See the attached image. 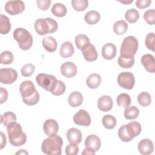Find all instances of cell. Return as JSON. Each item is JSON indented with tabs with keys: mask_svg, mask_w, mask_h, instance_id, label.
Returning <instances> with one entry per match:
<instances>
[{
	"mask_svg": "<svg viewBox=\"0 0 155 155\" xmlns=\"http://www.w3.org/2000/svg\"><path fill=\"white\" fill-rule=\"evenodd\" d=\"M1 63L4 65L11 64L13 61L14 56L13 53L10 51H4L1 53Z\"/></svg>",
	"mask_w": 155,
	"mask_h": 155,
	"instance_id": "39",
	"label": "cell"
},
{
	"mask_svg": "<svg viewBox=\"0 0 155 155\" xmlns=\"http://www.w3.org/2000/svg\"><path fill=\"white\" fill-rule=\"evenodd\" d=\"M143 19L149 25H154L155 23V10L154 8L147 10L143 14Z\"/></svg>",
	"mask_w": 155,
	"mask_h": 155,
	"instance_id": "41",
	"label": "cell"
},
{
	"mask_svg": "<svg viewBox=\"0 0 155 155\" xmlns=\"http://www.w3.org/2000/svg\"><path fill=\"white\" fill-rule=\"evenodd\" d=\"M61 74L67 78H71L77 74V67L72 62H65L61 65Z\"/></svg>",
	"mask_w": 155,
	"mask_h": 155,
	"instance_id": "13",
	"label": "cell"
},
{
	"mask_svg": "<svg viewBox=\"0 0 155 155\" xmlns=\"http://www.w3.org/2000/svg\"><path fill=\"white\" fill-rule=\"evenodd\" d=\"M18 78V73L16 70L8 68L0 70V82L4 84H12Z\"/></svg>",
	"mask_w": 155,
	"mask_h": 155,
	"instance_id": "8",
	"label": "cell"
},
{
	"mask_svg": "<svg viewBox=\"0 0 155 155\" xmlns=\"http://www.w3.org/2000/svg\"><path fill=\"white\" fill-rule=\"evenodd\" d=\"M37 84L46 91L51 92L56 87L58 80L56 77L51 74L40 73L36 77Z\"/></svg>",
	"mask_w": 155,
	"mask_h": 155,
	"instance_id": "6",
	"label": "cell"
},
{
	"mask_svg": "<svg viewBox=\"0 0 155 155\" xmlns=\"http://www.w3.org/2000/svg\"><path fill=\"white\" fill-rule=\"evenodd\" d=\"M1 25H0V32L2 35L7 34L11 30V24L9 18L4 15L3 14L1 15L0 17Z\"/></svg>",
	"mask_w": 155,
	"mask_h": 155,
	"instance_id": "29",
	"label": "cell"
},
{
	"mask_svg": "<svg viewBox=\"0 0 155 155\" xmlns=\"http://www.w3.org/2000/svg\"><path fill=\"white\" fill-rule=\"evenodd\" d=\"M34 27L38 35L43 36L55 32L58 28V24L54 19L51 18H39L35 21Z\"/></svg>",
	"mask_w": 155,
	"mask_h": 155,
	"instance_id": "3",
	"label": "cell"
},
{
	"mask_svg": "<svg viewBox=\"0 0 155 155\" xmlns=\"http://www.w3.org/2000/svg\"><path fill=\"white\" fill-rule=\"evenodd\" d=\"M102 57L107 60L113 59L116 54V47L111 42L105 44L102 48Z\"/></svg>",
	"mask_w": 155,
	"mask_h": 155,
	"instance_id": "19",
	"label": "cell"
},
{
	"mask_svg": "<svg viewBox=\"0 0 155 155\" xmlns=\"http://www.w3.org/2000/svg\"><path fill=\"white\" fill-rule=\"evenodd\" d=\"M7 131L10 143L14 147L23 145L27 141V136L22 131L21 125L16 122H13L7 127Z\"/></svg>",
	"mask_w": 155,
	"mask_h": 155,
	"instance_id": "1",
	"label": "cell"
},
{
	"mask_svg": "<svg viewBox=\"0 0 155 155\" xmlns=\"http://www.w3.org/2000/svg\"><path fill=\"white\" fill-rule=\"evenodd\" d=\"M154 41H155L154 33H148L145 38V44L147 48L152 51H154Z\"/></svg>",
	"mask_w": 155,
	"mask_h": 155,
	"instance_id": "42",
	"label": "cell"
},
{
	"mask_svg": "<svg viewBox=\"0 0 155 155\" xmlns=\"http://www.w3.org/2000/svg\"><path fill=\"white\" fill-rule=\"evenodd\" d=\"M95 151L94 150H93L92 149L88 148H85L83 151L82 152V154H90V155H94L95 154Z\"/></svg>",
	"mask_w": 155,
	"mask_h": 155,
	"instance_id": "50",
	"label": "cell"
},
{
	"mask_svg": "<svg viewBox=\"0 0 155 155\" xmlns=\"http://www.w3.org/2000/svg\"><path fill=\"white\" fill-rule=\"evenodd\" d=\"M102 122L104 127L108 130L113 129L117 124L116 119L115 117L110 114L105 115L102 117Z\"/></svg>",
	"mask_w": 155,
	"mask_h": 155,
	"instance_id": "33",
	"label": "cell"
},
{
	"mask_svg": "<svg viewBox=\"0 0 155 155\" xmlns=\"http://www.w3.org/2000/svg\"><path fill=\"white\" fill-rule=\"evenodd\" d=\"M19 91L22 98H25L33 95L36 90L33 82L30 80H27L21 84Z\"/></svg>",
	"mask_w": 155,
	"mask_h": 155,
	"instance_id": "11",
	"label": "cell"
},
{
	"mask_svg": "<svg viewBox=\"0 0 155 155\" xmlns=\"http://www.w3.org/2000/svg\"><path fill=\"white\" fill-rule=\"evenodd\" d=\"M37 6L41 10H47L50 6V0H38L36 1Z\"/></svg>",
	"mask_w": 155,
	"mask_h": 155,
	"instance_id": "46",
	"label": "cell"
},
{
	"mask_svg": "<svg viewBox=\"0 0 155 155\" xmlns=\"http://www.w3.org/2000/svg\"><path fill=\"white\" fill-rule=\"evenodd\" d=\"M101 142L98 136L95 134H90L88 136L85 140V148L92 149L95 152L97 151L101 148Z\"/></svg>",
	"mask_w": 155,
	"mask_h": 155,
	"instance_id": "18",
	"label": "cell"
},
{
	"mask_svg": "<svg viewBox=\"0 0 155 155\" xmlns=\"http://www.w3.org/2000/svg\"><path fill=\"white\" fill-rule=\"evenodd\" d=\"M116 102L118 106L122 107L125 108L130 105L131 99L129 94L127 93H121L117 96Z\"/></svg>",
	"mask_w": 155,
	"mask_h": 155,
	"instance_id": "34",
	"label": "cell"
},
{
	"mask_svg": "<svg viewBox=\"0 0 155 155\" xmlns=\"http://www.w3.org/2000/svg\"><path fill=\"white\" fill-rule=\"evenodd\" d=\"M7 13L11 15H16L25 10V4L22 1H8L4 7Z\"/></svg>",
	"mask_w": 155,
	"mask_h": 155,
	"instance_id": "9",
	"label": "cell"
},
{
	"mask_svg": "<svg viewBox=\"0 0 155 155\" xmlns=\"http://www.w3.org/2000/svg\"><path fill=\"white\" fill-rule=\"evenodd\" d=\"M124 114L126 119L133 120L139 116V110L135 106H128L125 108Z\"/></svg>",
	"mask_w": 155,
	"mask_h": 155,
	"instance_id": "31",
	"label": "cell"
},
{
	"mask_svg": "<svg viewBox=\"0 0 155 155\" xmlns=\"http://www.w3.org/2000/svg\"><path fill=\"white\" fill-rule=\"evenodd\" d=\"M65 151L67 155H76L79 153V147L76 144L70 143L65 147Z\"/></svg>",
	"mask_w": 155,
	"mask_h": 155,
	"instance_id": "45",
	"label": "cell"
},
{
	"mask_svg": "<svg viewBox=\"0 0 155 155\" xmlns=\"http://www.w3.org/2000/svg\"><path fill=\"white\" fill-rule=\"evenodd\" d=\"M65 89L66 87L65 84L61 81H58L56 88L51 93L54 96H60L65 93Z\"/></svg>",
	"mask_w": 155,
	"mask_h": 155,
	"instance_id": "44",
	"label": "cell"
},
{
	"mask_svg": "<svg viewBox=\"0 0 155 155\" xmlns=\"http://www.w3.org/2000/svg\"><path fill=\"white\" fill-rule=\"evenodd\" d=\"M74 42L77 48L80 50H82L85 46L90 44V39L88 36L84 34L78 35L75 37Z\"/></svg>",
	"mask_w": 155,
	"mask_h": 155,
	"instance_id": "30",
	"label": "cell"
},
{
	"mask_svg": "<svg viewBox=\"0 0 155 155\" xmlns=\"http://www.w3.org/2000/svg\"><path fill=\"white\" fill-rule=\"evenodd\" d=\"M63 140L58 135L48 136L44 139L41 145L42 151L48 155H61Z\"/></svg>",
	"mask_w": 155,
	"mask_h": 155,
	"instance_id": "2",
	"label": "cell"
},
{
	"mask_svg": "<svg viewBox=\"0 0 155 155\" xmlns=\"http://www.w3.org/2000/svg\"><path fill=\"white\" fill-rule=\"evenodd\" d=\"M82 53L84 59L88 62H93L97 59L98 54L95 47L91 44H88L82 50Z\"/></svg>",
	"mask_w": 155,
	"mask_h": 155,
	"instance_id": "15",
	"label": "cell"
},
{
	"mask_svg": "<svg viewBox=\"0 0 155 155\" xmlns=\"http://www.w3.org/2000/svg\"><path fill=\"white\" fill-rule=\"evenodd\" d=\"M128 29V24L124 20L116 21L113 25V31L117 35H124Z\"/></svg>",
	"mask_w": 155,
	"mask_h": 155,
	"instance_id": "32",
	"label": "cell"
},
{
	"mask_svg": "<svg viewBox=\"0 0 155 155\" xmlns=\"http://www.w3.org/2000/svg\"><path fill=\"white\" fill-rule=\"evenodd\" d=\"M42 44L44 48L48 52L52 53L57 48V42L52 36H46L42 39Z\"/></svg>",
	"mask_w": 155,
	"mask_h": 155,
	"instance_id": "23",
	"label": "cell"
},
{
	"mask_svg": "<svg viewBox=\"0 0 155 155\" xmlns=\"http://www.w3.org/2000/svg\"><path fill=\"white\" fill-rule=\"evenodd\" d=\"M0 93H1L0 103L3 104L8 99V91L5 88H4L3 87H1L0 88Z\"/></svg>",
	"mask_w": 155,
	"mask_h": 155,
	"instance_id": "48",
	"label": "cell"
},
{
	"mask_svg": "<svg viewBox=\"0 0 155 155\" xmlns=\"http://www.w3.org/2000/svg\"><path fill=\"white\" fill-rule=\"evenodd\" d=\"M59 130V124L56 120L53 119H47L43 125L44 133L48 136L56 135Z\"/></svg>",
	"mask_w": 155,
	"mask_h": 155,
	"instance_id": "12",
	"label": "cell"
},
{
	"mask_svg": "<svg viewBox=\"0 0 155 155\" xmlns=\"http://www.w3.org/2000/svg\"><path fill=\"white\" fill-rule=\"evenodd\" d=\"M71 3L73 8L78 12H82L88 6L87 0H72Z\"/></svg>",
	"mask_w": 155,
	"mask_h": 155,
	"instance_id": "38",
	"label": "cell"
},
{
	"mask_svg": "<svg viewBox=\"0 0 155 155\" xmlns=\"http://www.w3.org/2000/svg\"><path fill=\"white\" fill-rule=\"evenodd\" d=\"M67 139L69 143L79 144L82 141V133L79 130L76 128H71L67 131Z\"/></svg>",
	"mask_w": 155,
	"mask_h": 155,
	"instance_id": "17",
	"label": "cell"
},
{
	"mask_svg": "<svg viewBox=\"0 0 155 155\" xmlns=\"http://www.w3.org/2000/svg\"><path fill=\"white\" fill-rule=\"evenodd\" d=\"M101 82V77L97 73L90 74L86 79V84L91 89L97 88Z\"/></svg>",
	"mask_w": 155,
	"mask_h": 155,
	"instance_id": "25",
	"label": "cell"
},
{
	"mask_svg": "<svg viewBox=\"0 0 155 155\" xmlns=\"http://www.w3.org/2000/svg\"><path fill=\"white\" fill-rule=\"evenodd\" d=\"M73 121L76 125L87 127L91 124V117L87 111L81 109L74 114Z\"/></svg>",
	"mask_w": 155,
	"mask_h": 155,
	"instance_id": "10",
	"label": "cell"
},
{
	"mask_svg": "<svg viewBox=\"0 0 155 155\" xmlns=\"http://www.w3.org/2000/svg\"><path fill=\"white\" fill-rule=\"evenodd\" d=\"M101 19L99 13L95 10H90L84 16L85 21L89 25H93L97 23Z\"/></svg>",
	"mask_w": 155,
	"mask_h": 155,
	"instance_id": "26",
	"label": "cell"
},
{
	"mask_svg": "<svg viewBox=\"0 0 155 155\" xmlns=\"http://www.w3.org/2000/svg\"><path fill=\"white\" fill-rule=\"evenodd\" d=\"M119 2L122 3V4H130V3H132L133 2V0H128V1H119Z\"/></svg>",
	"mask_w": 155,
	"mask_h": 155,
	"instance_id": "51",
	"label": "cell"
},
{
	"mask_svg": "<svg viewBox=\"0 0 155 155\" xmlns=\"http://www.w3.org/2000/svg\"><path fill=\"white\" fill-rule=\"evenodd\" d=\"M151 0H137L136 1V5L139 8H145L150 5Z\"/></svg>",
	"mask_w": 155,
	"mask_h": 155,
	"instance_id": "47",
	"label": "cell"
},
{
	"mask_svg": "<svg viewBox=\"0 0 155 155\" xmlns=\"http://www.w3.org/2000/svg\"><path fill=\"white\" fill-rule=\"evenodd\" d=\"M125 125V128L129 136L133 139L134 137L137 136L141 132L142 128L140 124L136 121L130 122Z\"/></svg>",
	"mask_w": 155,
	"mask_h": 155,
	"instance_id": "21",
	"label": "cell"
},
{
	"mask_svg": "<svg viewBox=\"0 0 155 155\" xmlns=\"http://www.w3.org/2000/svg\"><path fill=\"white\" fill-rule=\"evenodd\" d=\"M16 154H28V152L27 151H25V150H20L19 151H18L16 153Z\"/></svg>",
	"mask_w": 155,
	"mask_h": 155,
	"instance_id": "52",
	"label": "cell"
},
{
	"mask_svg": "<svg viewBox=\"0 0 155 155\" xmlns=\"http://www.w3.org/2000/svg\"><path fill=\"white\" fill-rule=\"evenodd\" d=\"M135 59L134 56H119L117 59V62L119 65L124 68H131L134 64Z\"/></svg>",
	"mask_w": 155,
	"mask_h": 155,
	"instance_id": "28",
	"label": "cell"
},
{
	"mask_svg": "<svg viewBox=\"0 0 155 155\" xmlns=\"http://www.w3.org/2000/svg\"><path fill=\"white\" fill-rule=\"evenodd\" d=\"M35 70V67L32 64H27L22 66L21 70V74L24 77H28L33 74Z\"/></svg>",
	"mask_w": 155,
	"mask_h": 155,
	"instance_id": "43",
	"label": "cell"
},
{
	"mask_svg": "<svg viewBox=\"0 0 155 155\" xmlns=\"http://www.w3.org/2000/svg\"><path fill=\"white\" fill-rule=\"evenodd\" d=\"M74 47L73 44L69 41L63 42L60 48V54L64 58L71 57L74 54Z\"/></svg>",
	"mask_w": 155,
	"mask_h": 155,
	"instance_id": "24",
	"label": "cell"
},
{
	"mask_svg": "<svg viewBox=\"0 0 155 155\" xmlns=\"http://www.w3.org/2000/svg\"><path fill=\"white\" fill-rule=\"evenodd\" d=\"M137 101L142 107H147L151 103V97L150 94L145 91L141 92L137 96Z\"/></svg>",
	"mask_w": 155,
	"mask_h": 155,
	"instance_id": "36",
	"label": "cell"
},
{
	"mask_svg": "<svg viewBox=\"0 0 155 155\" xmlns=\"http://www.w3.org/2000/svg\"><path fill=\"white\" fill-rule=\"evenodd\" d=\"M125 18L130 23H135L139 18V13L137 10L131 8L126 12Z\"/></svg>",
	"mask_w": 155,
	"mask_h": 155,
	"instance_id": "37",
	"label": "cell"
},
{
	"mask_svg": "<svg viewBox=\"0 0 155 155\" xmlns=\"http://www.w3.org/2000/svg\"><path fill=\"white\" fill-rule=\"evenodd\" d=\"M16 114L11 111L4 113L1 117V122L5 127H7L10 123L16 121Z\"/></svg>",
	"mask_w": 155,
	"mask_h": 155,
	"instance_id": "35",
	"label": "cell"
},
{
	"mask_svg": "<svg viewBox=\"0 0 155 155\" xmlns=\"http://www.w3.org/2000/svg\"><path fill=\"white\" fill-rule=\"evenodd\" d=\"M139 152L142 155H149L153 152L154 145L153 142L149 139L141 140L137 145Z\"/></svg>",
	"mask_w": 155,
	"mask_h": 155,
	"instance_id": "14",
	"label": "cell"
},
{
	"mask_svg": "<svg viewBox=\"0 0 155 155\" xmlns=\"http://www.w3.org/2000/svg\"><path fill=\"white\" fill-rule=\"evenodd\" d=\"M113 102L110 96L104 95L100 97L97 101L98 108L104 112H107L111 110Z\"/></svg>",
	"mask_w": 155,
	"mask_h": 155,
	"instance_id": "16",
	"label": "cell"
},
{
	"mask_svg": "<svg viewBox=\"0 0 155 155\" xmlns=\"http://www.w3.org/2000/svg\"><path fill=\"white\" fill-rule=\"evenodd\" d=\"M1 149H2L6 145V137L5 135L2 133L1 132Z\"/></svg>",
	"mask_w": 155,
	"mask_h": 155,
	"instance_id": "49",
	"label": "cell"
},
{
	"mask_svg": "<svg viewBox=\"0 0 155 155\" xmlns=\"http://www.w3.org/2000/svg\"><path fill=\"white\" fill-rule=\"evenodd\" d=\"M51 12L53 15L57 17H64L66 15L67 9L65 5L62 3H55L51 7Z\"/></svg>",
	"mask_w": 155,
	"mask_h": 155,
	"instance_id": "27",
	"label": "cell"
},
{
	"mask_svg": "<svg viewBox=\"0 0 155 155\" xmlns=\"http://www.w3.org/2000/svg\"><path fill=\"white\" fill-rule=\"evenodd\" d=\"M117 81L120 87L127 90H131L135 84V78L132 73L124 71L118 75Z\"/></svg>",
	"mask_w": 155,
	"mask_h": 155,
	"instance_id": "7",
	"label": "cell"
},
{
	"mask_svg": "<svg viewBox=\"0 0 155 155\" xmlns=\"http://www.w3.org/2000/svg\"><path fill=\"white\" fill-rule=\"evenodd\" d=\"M141 63L145 69L149 73H153L155 71L154 57L151 54H143L141 58Z\"/></svg>",
	"mask_w": 155,
	"mask_h": 155,
	"instance_id": "20",
	"label": "cell"
},
{
	"mask_svg": "<svg viewBox=\"0 0 155 155\" xmlns=\"http://www.w3.org/2000/svg\"><path fill=\"white\" fill-rule=\"evenodd\" d=\"M68 102L70 106L72 107H78L83 102L82 94L79 91H73L71 93L68 98Z\"/></svg>",
	"mask_w": 155,
	"mask_h": 155,
	"instance_id": "22",
	"label": "cell"
},
{
	"mask_svg": "<svg viewBox=\"0 0 155 155\" xmlns=\"http://www.w3.org/2000/svg\"><path fill=\"white\" fill-rule=\"evenodd\" d=\"M22 101L24 102V104H25L27 105H29V106L35 105L36 104H38V102L39 101V94L36 90L33 95L28 97L22 98Z\"/></svg>",
	"mask_w": 155,
	"mask_h": 155,
	"instance_id": "40",
	"label": "cell"
},
{
	"mask_svg": "<svg viewBox=\"0 0 155 155\" xmlns=\"http://www.w3.org/2000/svg\"><path fill=\"white\" fill-rule=\"evenodd\" d=\"M13 36L18 42V45L21 50H28L32 46L33 37L25 28L21 27L16 28L13 31Z\"/></svg>",
	"mask_w": 155,
	"mask_h": 155,
	"instance_id": "4",
	"label": "cell"
},
{
	"mask_svg": "<svg viewBox=\"0 0 155 155\" xmlns=\"http://www.w3.org/2000/svg\"><path fill=\"white\" fill-rule=\"evenodd\" d=\"M138 48V41L136 37L128 36L125 38L122 42L120 56L131 57L134 56Z\"/></svg>",
	"mask_w": 155,
	"mask_h": 155,
	"instance_id": "5",
	"label": "cell"
}]
</instances>
